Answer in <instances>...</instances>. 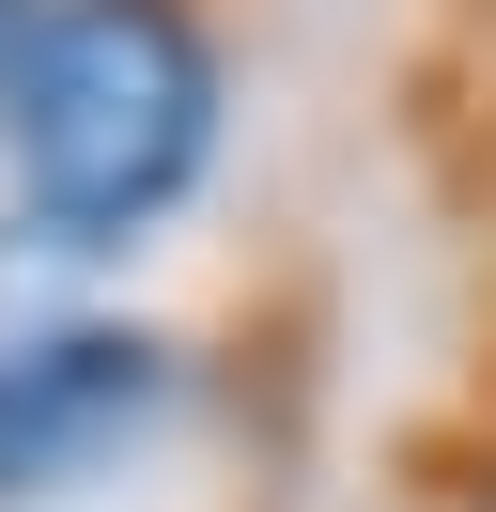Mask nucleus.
Returning a JSON list of instances; mask_svg holds the SVG:
<instances>
[{
	"mask_svg": "<svg viewBox=\"0 0 496 512\" xmlns=\"http://www.w3.org/2000/svg\"><path fill=\"white\" fill-rule=\"evenodd\" d=\"M465 512H496V481H465Z\"/></svg>",
	"mask_w": 496,
	"mask_h": 512,
	"instance_id": "obj_4",
	"label": "nucleus"
},
{
	"mask_svg": "<svg viewBox=\"0 0 496 512\" xmlns=\"http://www.w3.org/2000/svg\"><path fill=\"white\" fill-rule=\"evenodd\" d=\"M171 404H186V342L155 326H16L0 342V512L109 481Z\"/></svg>",
	"mask_w": 496,
	"mask_h": 512,
	"instance_id": "obj_2",
	"label": "nucleus"
},
{
	"mask_svg": "<svg viewBox=\"0 0 496 512\" xmlns=\"http://www.w3.org/2000/svg\"><path fill=\"white\" fill-rule=\"evenodd\" d=\"M233 125V47L202 0H47L0 109V187L31 249H140L186 218Z\"/></svg>",
	"mask_w": 496,
	"mask_h": 512,
	"instance_id": "obj_1",
	"label": "nucleus"
},
{
	"mask_svg": "<svg viewBox=\"0 0 496 512\" xmlns=\"http://www.w3.org/2000/svg\"><path fill=\"white\" fill-rule=\"evenodd\" d=\"M31 32H47V0H0V109H16V78H31Z\"/></svg>",
	"mask_w": 496,
	"mask_h": 512,
	"instance_id": "obj_3",
	"label": "nucleus"
}]
</instances>
